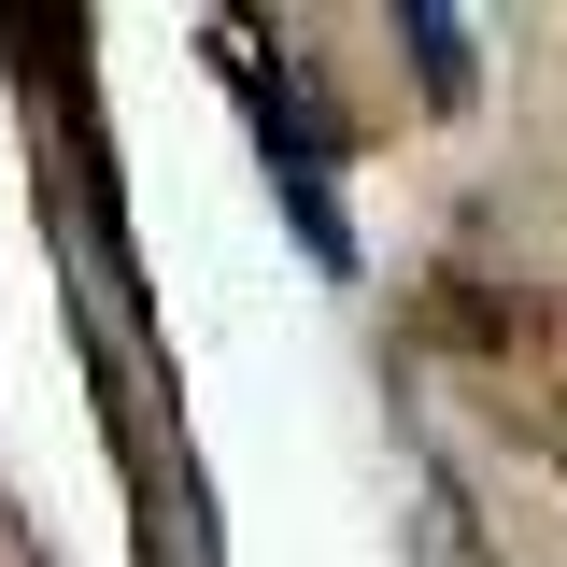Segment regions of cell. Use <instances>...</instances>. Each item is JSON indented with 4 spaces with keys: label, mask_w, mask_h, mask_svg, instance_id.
Segmentation results:
<instances>
[{
    "label": "cell",
    "mask_w": 567,
    "mask_h": 567,
    "mask_svg": "<svg viewBox=\"0 0 567 567\" xmlns=\"http://www.w3.org/2000/svg\"><path fill=\"white\" fill-rule=\"evenodd\" d=\"M412 58H425L440 100H468V29H454V14H412Z\"/></svg>",
    "instance_id": "obj_1"
}]
</instances>
